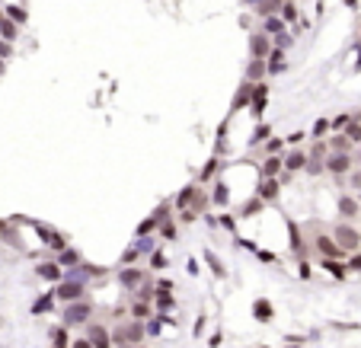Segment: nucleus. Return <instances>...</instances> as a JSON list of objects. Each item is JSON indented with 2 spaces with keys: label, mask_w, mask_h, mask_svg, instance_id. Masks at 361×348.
<instances>
[{
  "label": "nucleus",
  "mask_w": 361,
  "mask_h": 348,
  "mask_svg": "<svg viewBox=\"0 0 361 348\" xmlns=\"http://www.w3.org/2000/svg\"><path fill=\"white\" fill-rule=\"evenodd\" d=\"M93 319V303L90 300H70L64 303V310H61V323H64L67 329H74V326H86Z\"/></svg>",
  "instance_id": "1"
},
{
  "label": "nucleus",
  "mask_w": 361,
  "mask_h": 348,
  "mask_svg": "<svg viewBox=\"0 0 361 348\" xmlns=\"http://www.w3.org/2000/svg\"><path fill=\"white\" fill-rule=\"evenodd\" d=\"M112 332V345H118V348H131V345H138V342H144V323L141 319H135V323H122L115 329H109Z\"/></svg>",
  "instance_id": "2"
},
{
  "label": "nucleus",
  "mask_w": 361,
  "mask_h": 348,
  "mask_svg": "<svg viewBox=\"0 0 361 348\" xmlns=\"http://www.w3.org/2000/svg\"><path fill=\"white\" fill-rule=\"evenodd\" d=\"M332 240L339 243V249L345 252H358L361 249V230L358 227H351L348 221H342V224H336V227H332Z\"/></svg>",
  "instance_id": "3"
},
{
  "label": "nucleus",
  "mask_w": 361,
  "mask_h": 348,
  "mask_svg": "<svg viewBox=\"0 0 361 348\" xmlns=\"http://www.w3.org/2000/svg\"><path fill=\"white\" fill-rule=\"evenodd\" d=\"M51 294H55L58 303H70V300H80L86 294V281L83 278H61L58 288H51Z\"/></svg>",
  "instance_id": "4"
},
{
  "label": "nucleus",
  "mask_w": 361,
  "mask_h": 348,
  "mask_svg": "<svg viewBox=\"0 0 361 348\" xmlns=\"http://www.w3.org/2000/svg\"><path fill=\"white\" fill-rule=\"evenodd\" d=\"M32 227L39 230V237H42V243H45V246H48L51 252H61V249H64V246H70L64 233H61V230H55V227H48V224H39V221H32Z\"/></svg>",
  "instance_id": "5"
},
{
  "label": "nucleus",
  "mask_w": 361,
  "mask_h": 348,
  "mask_svg": "<svg viewBox=\"0 0 361 348\" xmlns=\"http://www.w3.org/2000/svg\"><path fill=\"white\" fill-rule=\"evenodd\" d=\"M323 166H326L329 176H348V169L355 166V156L351 153H326V160H323Z\"/></svg>",
  "instance_id": "6"
},
{
  "label": "nucleus",
  "mask_w": 361,
  "mask_h": 348,
  "mask_svg": "<svg viewBox=\"0 0 361 348\" xmlns=\"http://www.w3.org/2000/svg\"><path fill=\"white\" fill-rule=\"evenodd\" d=\"M266 106H269V83L259 80V83H253L250 106H246V109L253 112V118H262V115H266Z\"/></svg>",
  "instance_id": "7"
},
{
  "label": "nucleus",
  "mask_w": 361,
  "mask_h": 348,
  "mask_svg": "<svg viewBox=\"0 0 361 348\" xmlns=\"http://www.w3.org/2000/svg\"><path fill=\"white\" fill-rule=\"evenodd\" d=\"M313 249H316V256L320 259H342L345 252L339 249V243L332 240V233H316L313 237Z\"/></svg>",
  "instance_id": "8"
},
{
  "label": "nucleus",
  "mask_w": 361,
  "mask_h": 348,
  "mask_svg": "<svg viewBox=\"0 0 361 348\" xmlns=\"http://www.w3.org/2000/svg\"><path fill=\"white\" fill-rule=\"evenodd\" d=\"M144 281H147V272H144V268H138V265H122V268H118V284H122L125 291H135L138 284H144Z\"/></svg>",
  "instance_id": "9"
},
{
  "label": "nucleus",
  "mask_w": 361,
  "mask_h": 348,
  "mask_svg": "<svg viewBox=\"0 0 361 348\" xmlns=\"http://www.w3.org/2000/svg\"><path fill=\"white\" fill-rule=\"evenodd\" d=\"M259 179H266V176H281V169H285V156L281 153H266V156H259Z\"/></svg>",
  "instance_id": "10"
},
{
  "label": "nucleus",
  "mask_w": 361,
  "mask_h": 348,
  "mask_svg": "<svg viewBox=\"0 0 361 348\" xmlns=\"http://www.w3.org/2000/svg\"><path fill=\"white\" fill-rule=\"evenodd\" d=\"M253 195H259L262 198V202H275V198L281 195V179L278 176H266V179H259V186H256V192H253Z\"/></svg>",
  "instance_id": "11"
},
{
  "label": "nucleus",
  "mask_w": 361,
  "mask_h": 348,
  "mask_svg": "<svg viewBox=\"0 0 361 348\" xmlns=\"http://www.w3.org/2000/svg\"><path fill=\"white\" fill-rule=\"evenodd\" d=\"M86 338L93 342V348H112V332L102 323H86Z\"/></svg>",
  "instance_id": "12"
},
{
  "label": "nucleus",
  "mask_w": 361,
  "mask_h": 348,
  "mask_svg": "<svg viewBox=\"0 0 361 348\" xmlns=\"http://www.w3.org/2000/svg\"><path fill=\"white\" fill-rule=\"evenodd\" d=\"M272 51V36H266L262 29L250 32V58H266Z\"/></svg>",
  "instance_id": "13"
},
{
  "label": "nucleus",
  "mask_w": 361,
  "mask_h": 348,
  "mask_svg": "<svg viewBox=\"0 0 361 348\" xmlns=\"http://www.w3.org/2000/svg\"><path fill=\"white\" fill-rule=\"evenodd\" d=\"M281 156H285V172H291V176L307 166V150H304V147H291V150L281 153Z\"/></svg>",
  "instance_id": "14"
},
{
  "label": "nucleus",
  "mask_w": 361,
  "mask_h": 348,
  "mask_svg": "<svg viewBox=\"0 0 361 348\" xmlns=\"http://www.w3.org/2000/svg\"><path fill=\"white\" fill-rule=\"evenodd\" d=\"M336 208H339V217H342V221H355V217L361 214V202H358L355 195H339Z\"/></svg>",
  "instance_id": "15"
},
{
  "label": "nucleus",
  "mask_w": 361,
  "mask_h": 348,
  "mask_svg": "<svg viewBox=\"0 0 361 348\" xmlns=\"http://www.w3.org/2000/svg\"><path fill=\"white\" fill-rule=\"evenodd\" d=\"M266 71H269L272 77L285 74V48L272 45V51H269V55H266Z\"/></svg>",
  "instance_id": "16"
},
{
  "label": "nucleus",
  "mask_w": 361,
  "mask_h": 348,
  "mask_svg": "<svg viewBox=\"0 0 361 348\" xmlns=\"http://www.w3.org/2000/svg\"><path fill=\"white\" fill-rule=\"evenodd\" d=\"M35 275H39L42 281H51V284H58L61 278H64V268H61L58 262H39V265H35Z\"/></svg>",
  "instance_id": "17"
},
{
  "label": "nucleus",
  "mask_w": 361,
  "mask_h": 348,
  "mask_svg": "<svg viewBox=\"0 0 361 348\" xmlns=\"http://www.w3.org/2000/svg\"><path fill=\"white\" fill-rule=\"evenodd\" d=\"M55 262H58L61 268H80L83 256H80V252H77L74 246H64L61 252H55Z\"/></svg>",
  "instance_id": "18"
},
{
  "label": "nucleus",
  "mask_w": 361,
  "mask_h": 348,
  "mask_svg": "<svg viewBox=\"0 0 361 348\" xmlns=\"http://www.w3.org/2000/svg\"><path fill=\"white\" fill-rule=\"evenodd\" d=\"M259 29L266 32V36L275 39V36H281V32H288V23L281 20L278 13H272V16H262V26H259Z\"/></svg>",
  "instance_id": "19"
},
{
  "label": "nucleus",
  "mask_w": 361,
  "mask_h": 348,
  "mask_svg": "<svg viewBox=\"0 0 361 348\" xmlns=\"http://www.w3.org/2000/svg\"><path fill=\"white\" fill-rule=\"evenodd\" d=\"M217 172H221V160H217V156H211L205 166L198 169V186H211V182L217 179Z\"/></svg>",
  "instance_id": "20"
},
{
  "label": "nucleus",
  "mask_w": 361,
  "mask_h": 348,
  "mask_svg": "<svg viewBox=\"0 0 361 348\" xmlns=\"http://www.w3.org/2000/svg\"><path fill=\"white\" fill-rule=\"evenodd\" d=\"M288 233H291V249L297 259H307V246H304V230L294 221H288Z\"/></svg>",
  "instance_id": "21"
},
{
  "label": "nucleus",
  "mask_w": 361,
  "mask_h": 348,
  "mask_svg": "<svg viewBox=\"0 0 361 348\" xmlns=\"http://www.w3.org/2000/svg\"><path fill=\"white\" fill-rule=\"evenodd\" d=\"M128 313H131V319H141V323H144V319L154 313V303H151V300H141V297H131Z\"/></svg>",
  "instance_id": "22"
},
{
  "label": "nucleus",
  "mask_w": 361,
  "mask_h": 348,
  "mask_svg": "<svg viewBox=\"0 0 361 348\" xmlns=\"http://www.w3.org/2000/svg\"><path fill=\"white\" fill-rule=\"evenodd\" d=\"M266 58H250V64H246V80L250 83H259V80H266Z\"/></svg>",
  "instance_id": "23"
},
{
  "label": "nucleus",
  "mask_w": 361,
  "mask_h": 348,
  "mask_svg": "<svg viewBox=\"0 0 361 348\" xmlns=\"http://www.w3.org/2000/svg\"><path fill=\"white\" fill-rule=\"evenodd\" d=\"M211 205H217V208H227V202H230V189H227V182L224 179H214L211 182Z\"/></svg>",
  "instance_id": "24"
},
{
  "label": "nucleus",
  "mask_w": 361,
  "mask_h": 348,
  "mask_svg": "<svg viewBox=\"0 0 361 348\" xmlns=\"http://www.w3.org/2000/svg\"><path fill=\"white\" fill-rule=\"evenodd\" d=\"M326 144H329V153H351V147H355L342 131H329V141Z\"/></svg>",
  "instance_id": "25"
},
{
  "label": "nucleus",
  "mask_w": 361,
  "mask_h": 348,
  "mask_svg": "<svg viewBox=\"0 0 361 348\" xmlns=\"http://www.w3.org/2000/svg\"><path fill=\"white\" fill-rule=\"evenodd\" d=\"M0 39H4V42H16V39H20V26H16L4 10H0Z\"/></svg>",
  "instance_id": "26"
},
{
  "label": "nucleus",
  "mask_w": 361,
  "mask_h": 348,
  "mask_svg": "<svg viewBox=\"0 0 361 348\" xmlns=\"http://www.w3.org/2000/svg\"><path fill=\"white\" fill-rule=\"evenodd\" d=\"M253 316H256L259 323H272V316H275V307H272V300L259 297L256 303H253Z\"/></svg>",
  "instance_id": "27"
},
{
  "label": "nucleus",
  "mask_w": 361,
  "mask_h": 348,
  "mask_svg": "<svg viewBox=\"0 0 361 348\" xmlns=\"http://www.w3.org/2000/svg\"><path fill=\"white\" fill-rule=\"evenodd\" d=\"M4 13L10 16V20H13L16 26H20V29H23L26 23H29V10H26V7L20 4V0H16V4H7V7H4Z\"/></svg>",
  "instance_id": "28"
},
{
  "label": "nucleus",
  "mask_w": 361,
  "mask_h": 348,
  "mask_svg": "<svg viewBox=\"0 0 361 348\" xmlns=\"http://www.w3.org/2000/svg\"><path fill=\"white\" fill-rule=\"evenodd\" d=\"M250 93H253V83H250V80H243V86H240V93H236V96H233L230 115H236V112H243L246 106H250Z\"/></svg>",
  "instance_id": "29"
},
{
  "label": "nucleus",
  "mask_w": 361,
  "mask_h": 348,
  "mask_svg": "<svg viewBox=\"0 0 361 348\" xmlns=\"http://www.w3.org/2000/svg\"><path fill=\"white\" fill-rule=\"evenodd\" d=\"M195 192H198V182H192V186H186V189H182L179 195L173 198V208H176V211H186V208L192 205V198H195Z\"/></svg>",
  "instance_id": "30"
},
{
  "label": "nucleus",
  "mask_w": 361,
  "mask_h": 348,
  "mask_svg": "<svg viewBox=\"0 0 361 348\" xmlns=\"http://www.w3.org/2000/svg\"><path fill=\"white\" fill-rule=\"evenodd\" d=\"M48 338H51V348H67V345H70L64 323H61V326H51V329H48Z\"/></svg>",
  "instance_id": "31"
},
{
  "label": "nucleus",
  "mask_w": 361,
  "mask_h": 348,
  "mask_svg": "<svg viewBox=\"0 0 361 348\" xmlns=\"http://www.w3.org/2000/svg\"><path fill=\"white\" fill-rule=\"evenodd\" d=\"M342 134H345L348 141L358 147V144H361V115H351V118H348V125L342 128Z\"/></svg>",
  "instance_id": "32"
},
{
  "label": "nucleus",
  "mask_w": 361,
  "mask_h": 348,
  "mask_svg": "<svg viewBox=\"0 0 361 348\" xmlns=\"http://www.w3.org/2000/svg\"><path fill=\"white\" fill-rule=\"evenodd\" d=\"M55 303H58V300H55V294L48 291V294H42V297H39V300L32 303V310H29V313H35V316H42V313L55 310Z\"/></svg>",
  "instance_id": "33"
},
{
  "label": "nucleus",
  "mask_w": 361,
  "mask_h": 348,
  "mask_svg": "<svg viewBox=\"0 0 361 348\" xmlns=\"http://www.w3.org/2000/svg\"><path fill=\"white\" fill-rule=\"evenodd\" d=\"M160 332H163L160 313H151V316L144 319V335H147V338H160Z\"/></svg>",
  "instance_id": "34"
},
{
  "label": "nucleus",
  "mask_w": 361,
  "mask_h": 348,
  "mask_svg": "<svg viewBox=\"0 0 361 348\" xmlns=\"http://www.w3.org/2000/svg\"><path fill=\"white\" fill-rule=\"evenodd\" d=\"M329 131H332V128H329V118H316L307 137H310V141H323V137H329Z\"/></svg>",
  "instance_id": "35"
},
{
  "label": "nucleus",
  "mask_w": 361,
  "mask_h": 348,
  "mask_svg": "<svg viewBox=\"0 0 361 348\" xmlns=\"http://www.w3.org/2000/svg\"><path fill=\"white\" fill-rule=\"evenodd\" d=\"M176 230H179V221H173V217L157 224V237H163V240H176Z\"/></svg>",
  "instance_id": "36"
},
{
  "label": "nucleus",
  "mask_w": 361,
  "mask_h": 348,
  "mask_svg": "<svg viewBox=\"0 0 361 348\" xmlns=\"http://www.w3.org/2000/svg\"><path fill=\"white\" fill-rule=\"evenodd\" d=\"M278 16H281V20H285L288 26H291V23H297V4H294V0H281Z\"/></svg>",
  "instance_id": "37"
},
{
  "label": "nucleus",
  "mask_w": 361,
  "mask_h": 348,
  "mask_svg": "<svg viewBox=\"0 0 361 348\" xmlns=\"http://www.w3.org/2000/svg\"><path fill=\"white\" fill-rule=\"evenodd\" d=\"M266 153H285V137H266L259 156H266Z\"/></svg>",
  "instance_id": "38"
},
{
  "label": "nucleus",
  "mask_w": 361,
  "mask_h": 348,
  "mask_svg": "<svg viewBox=\"0 0 361 348\" xmlns=\"http://www.w3.org/2000/svg\"><path fill=\"white\" fill-rule=\"evenodd\" d=\"M320 265H323V268H326V272H329V275H336V278H345V275H348V268H345V265H342V262H339V259H320Z\"/></svg>",
  "instance_id": "39"
},
{
  "label": "nucleus",
  "mask_w": 361,
  "mask_h": 348,
  "mask_svg": "<svg viewBox=\"0 0 361 348\" xmlns=\"http://www.w3.org/2000/svg\"><path fill=\"white\" fill-rule=\"evenodd\" d=\"M262 208H266V202H262V198H259V195H253V198H250V202H246V205L240 208V214H243V217H256V214L262 211Z\"/></svg>",
  "instance_id": "40"
},
{
  "label": "nucleus",
  "mask_w": 361,
  "mask_h": 348,
  "mask_svg": "<svg viewBox=\"0 0 361 348\" xmlns=\"http://www.w3.org/2000/svg\"><path fill=\"white\" fill-rule=\"evenodd\" d=\"M326 153H329L326 137H323V141H313V144H310V150H307V156H310V160H326Z\"/></svg>",
  "instance_id": "41"
},
{
  "label": "nucleus",
  "mask_w": 361,
  "mask_h": 348,
  "mask_svg": "<svg viewBox=\"0 0 361 348\" xmlns=\"http://www.w3.org/2000/svg\"><path fill=\"white\" fill-rule=\"evenodd\" d=\"M205 262H208L211 272H214V278H227V268L221 265V259H217L214 252H205Z\"/></svg>",
  "instance_id": "42"
},
{
  "label": "nucleus",
  "mask_w": 361,
  "mask_h": 348,
  "mask_svg": "<svg viewBox=\"0 0 361 348\" xmlns=\"http://www.w3.org/2000/svg\"><path fill=\"white\" fill-rule=\"evenodd\" d=\"M266 137H272V125H256V131H253V137H250V147H259Z\"/></svg>",
  "instance_id": "43"
},
{
  "label": "nucleus",
  "mask_w": 361,
  "mask_h": 348,
  "mask_svg": "<svg viewBox=\"0 0 361 348\" xmlns=\"http://www.w3.org/2000/svg\"><path fill=\"white\" fill-rule=\"evenodd\" d=\"M138 256H141V249H138V243H135V246H128L125 252H122L118 262H122V265H135V262H138Z\"/></svg>",
  "instance_id": "44"
},
{
  "label": "nucleus",
  "mask_w": 361,
  "mask_h": 348,
  "mask_svg": "<svg viewBox=\"0 0 361 348\" xmlns=\"http://www.w3.org/2000/svg\"><path fill=\"white\" fill-rule=\"evenodd\" d=\"M166 265H170V262H166L163 252L160 249H151V268H154V272H160V268H166Z\"/></svg>",
  "instance_id": "45"
},
{
  "label": "nucleus",
  "mask_w": 361,
  "mask_h": 348,
  "mask_svg": "<svg viewBox=\"0 0 361 348\" xmlns=\"http://www.w3.org/2000/svg\"><path fill=\"white\" fill-rule=\"evenodd\" d=\"M304 172H307V176H320V172H326V166H323V160H310V156H307Z\"/></svg>",
  "instance_id": "46"
},
{
  "label": "nucleus",
  "mask_w": 361,
  "mask_h": 348,
  "mask_svg": "<svg viewBox=\"0 0 361 348\" xmlns=\"http://www.w3.org/2000/svg\"><path fill=\"white\" fill-rule=\"evenodd\" d=\"M348 189H358V192H361V166H351L348 169Z\"/></svg>",
  "instance_id": "47"
},
{
  "label": "nucleus",
  "mask_w": 361,
  "mask_h": 348,
  "mask_svg": "<svg viewBox=\"0 0 361 348\" xmlns=\"http://www.w3.org/2000/svg\"><path fill=\"white\" fill-rule=\"evenodd\" d=\"M253 252H256L259 262H269V265H272V262H278V256H275V252H269V249H259V246H256Z\"/></svg>",
  "instance_id": "48"
},
{
  "label": "nucleus",
  "mask_w": 361,
  "mask_h": 348,
  "mask_svg": "<svg viewBox=\"0 0 361 348\" xmlns=\"http://www.w3.org/2000/svg\"><path fill=\"white\" fill-rule=\"evenodd\" d=\"M348 112H345V115H336V118H329V128H332V131H342V128H345L348 125Z\"/></svg>",
  "instance_id": "49"
},
{
  "label": "nucleus",
  "mask_w": 361,
  "mask_h": 348,
  "mask_svg": "<svg viewBox=\"0 0 361 348\" xmlns=\"http://www.w3.org/2000/svg\"><path fill=\"white\" fill-rule=\"evenodd\" d=\"M217 224H221L224 230H236V217H233V214H227V211L217 217Z\"/></svg>",
  "instance_id": "50"
},
{
  "label": "nucleus",
  "mask_w": 361,
  "mask_h": 348,
  "mask_svg": "<svg viewBox=\"0 0 361 348\" xmlns=\"http://www.w3.org/2000/svg\"><path fill=\"white\" fill-rule=\"evenodd\" d=\"M0 58H13V42H4V39H0Z\"/></svg>",
  "instance_id": "51"
},
{
  "label": "nucleus",
  "mask_w": 361,
  "mask_h": 348,
  "mask_svg": "<svg viewBox=\"0 0 361 348\" xmlns=\"http://www.w3.org/2000/svg\"><path fill=\"white\" fill-rule=\"evenodd\" d=\"M307 137V131H294V134H288V141L285 144H291V147H301V141Z\"/></svg>",
  "instance_id": "52"
},
{
  "label": "nucleus",
  "mask_w": 361,
  "mask_h": 348,
  "mask_svg": "<svg viewBox=\"0 0 361 348\" xmlns=\"http://www.w3.org/2000/svg\"><path fill=\"white\" fill-rule=\"evenodd\" d=\"M67 348H93V342H90L86 335H83V338H70V345H67Z\"/></svg>",
  "instance_id": "53"
},
{
  "label": "nucleus",
  "mask_w": 361,
  "mask_h": 348,
  "mask_svg": "<svg viewBox=\"0 0 361 348\" xmlns=\"http://www.w3.org/2000/svg\"><path fill=\"white\" fill-rule=\"evenodd\" d=\"M154 291H173V281H166V278H160V281L154 284Z\"/></svg>",
  "instance_id": "54"
},
{
  "label": "nucleus",
  "mask_w": 361,
  "mask_h": 348,
  "mask_svg": "<svg viewBox=\"0 0 361 348\" xmlns=\"http://www.w3.org/2000/svg\"><path fill=\"white\" fill-rule=\"evenodd\" d=\"M221 342H224V335H221V332H214V335L208 338V345H211V348H217V345H221Z\"/></svg>",
  "instance_id": "55"
},
{
  "label": "nucleus",
  "mask_w": 361,
  "mask_h": 348,
  "mask_svg": "<svg viewBox=\"0 0 361 348\" xmlns=\"http://www.w3.org/2000/svg\"><path fill=\"white\" fill-rule=\"evenodd\" d=\"M7 230H10V227H7V221L0 217V240H4V233H7Z\"/></svg>",
  "instance_id": "56"
},
{
  "label": "nucleus",
  "mask_w": 361,
  "mask_h": 348,
  "mask_svg": "<svg viewBox=\"0 0 361 348\" xmlns=\"http://www.w3.org/2000/svg\"><path fill=\"white\" fill-rule=\"evenodd\" d=\"M351 156H355V166H361V144H358V150L351 153Z\"/></svg>",
  "instance_id": "57"
},
{
  "label": "nucleus",
  "mask_w": 361,
  "mask_h": 348,
  "mask_svg": "<svg viewBox=\"0 0 361 348\" xmlns=\"http://www.w3.org/2000/svg\"><path fill=\"white\" fill-rule=\"evenodd\" d=\"M345 7H351V10H355V7H358V0H345Z\"/></svg>",
  "instance_id": "58"
},
{
  "label": "nucleus",
  "mask_w": 361,
  "mask_h": 348,
  "mask_svg": "<svg viewBox=\"0 0 361 348\" xmlns=\"http://www.w3.org/2000/svg\"><path fill=\"white\" fill-rule=\"evenodd\" d=\"M4 71H7V61H4V58H0V74H4Z\"/></svg>",
  "instance_id": "59"
},
{
  "label": "nucleus",
  "mask_w": 361,
  "mask_h": 348,
  "mask_svg": "<svg viewBox=\"0 0 361 348\" xmlns=\"http://www.w3.org/2000/svg\"><path fill=\"white\" fill-rule=\"evenodd\" d=\"M291 348H301V345H291Z\"/></svg>",
  "instance_id": "60"
},
{
  "label": "nucleus",
  "mask_w": 361,
  "mask_h": 348,
  "mask_svg": "<svg viewBox=\"0 0 361 348\" xmlns=\"http://www.w3.org/2000/svg\"><path fill=\"white\" fill-rule=\"evenodd\" d=\"M358 202H361V192H358Z\"/></svg>",
  "instance_id": "61"
},
{
  "label": "nucleus",
  "mask_w": 361,
  "mask_h": 348,
  "mask_svg": "<svg viewBox=\"0 0 361 348\" xmlns=\"http://www.w3.org/2000/svg\"><path fill=\"white\" fill-rule=\"evenodd\" d=\"M262 348H266V345H262Z\"/></svg>",
  "instance_id": "62"
},
{
  "label": "nucleus",
  "mask_w": 361,
  "mask_h": 348,
  "mask_svg": "<svg viewBox=\"0 0 361 348\" xmlns=\"http://www.w3.org/2000/svg\"><path fill=\"white\" fill-rule=\"evenodd\" d=\"M20 4H23V0H20Z\"/></svg>",
  "instance_id": "63"
}]
</instances>
